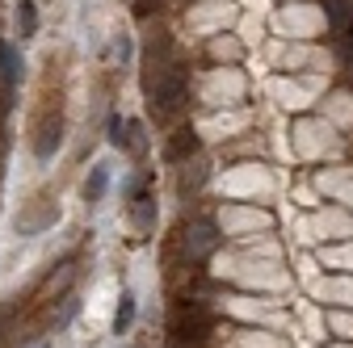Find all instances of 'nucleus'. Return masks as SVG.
I'll return each mask as SVG.
<instances>
[{"label":"nucleus","instance_id":"nucleus-4","mask_svg":"<svg viewBox=\"0 0 353 348\" xmlns=\"http://www.w3.org/2000/svg\"><path fill=\"white\" fill-rule=\"evenodd\" d=\"M214 248H219V235H214L210 223H194V227L185 231V252H190V256H210Z\"/></svg>","mask_w":353,"mask_h":348},{"label":"nucleus","instance_id":"nucleus-12","mask_svg":"<svg viewBox=\"0 0 353 348\" xmlns=\"http://www.w3.org/2000/svg\"><path fill=\"white\" fill-rule=\"evenodd\" d=\"M114 55H118V63L126 67V59H130V38H126V34H118V42H114Z\"/></svg>","mask_w":353,"mask_h":348},{"label":"nucleus","instance_id":"nucleus-10","mask_svg":"<svg viewBox=\"0 0 353 348\" xmlns=\"http://www.w3.org/2000/svg\"><path fill=\"white\" fill-rule=\"evenodd\" d=\"M110 143H114V147H130V126H126L118 113L110 118Z\"/></svg>","mask_w":353,"mask_h":348},{"label":"nucleus","instance_id":"nucleus-6","mask_svg":"<svg viewBox=\"0 0 353 348\" xmlns=\"http://www.w3.org/2000/svg\"><path fill=\"white\" fill-rule=\"evenodd\" d=\"M190 155H198V135L185 126V130H176V135H172V143H168V160H172V164H181V160H190Z\"/></svg>","mask_w":353,"mask_h":348},{"label":"nucleus","instance_id":"nucleus-11","mask_svg":"<svg viewBox=\"0 0 353 348\" xmlns=\"http://www.w3.org/2000/svg\"><path fill=\"white\" fill-rule=\"evenodd\" d=\"M135 219H139L143 231L156 223V202H152V197H135Z\"/></svg>","mask_w":353,"mask_h":348},{"label":"nucleus","instance_id":"nucleus-13","mask_svg":"<svg viewBox=\"0 0 353 348\" xmlns=\"http://www.w3.org/2000/svg\"><path fill=\"white\" fill-rule=\"evenodd\" d=\"M349 38H353V21H349Z\"/></svg>","mask_w":353,"mask_h":348},{"label":"nucleus","instance_id":"nucleus-15","mask_svg":"<svg viewBox=\"0 0 353 348\" xmlns=\"http://www.w3.org/2000/svg\"><path fill=\"white\" fill-rule=\"evenodd\" d=\"M135 348H143V344H135Z\"/></svg>","mask_w":353,"mask_h":348},{"label":"nucleus","instance_id":"nucleus-8","mask_svg":"<svg viewBox=\"0 0 353 348\" xmlns=\"http://www.w3.org/2000/svg\"><path fill=\"white\" fill-rule=\"evenodd\" d=\"M0 80H5V84H9V89H13V84L21 80V67H17V55H13V47H5V42H0Z\"/></svg>","mask_w":353,"mask_h":348},{"label":"nucleus","instance_id":"nucleus-9","mask_svg":"<svg viewBox=\"0 0 353 348\" xmlns=\"http://www.w3.org/2000/svg\"><path fill=\"white\" fill-rule=\"evenodd\" d=\"M17 34L21 38L38 34V9H34V0H21V5H17Z\"/></svg>","mask_w":353,"mask_h":348},{"label":"nucleus","instance_id":"nucleus-3","mask_svg":"<svg viewBox=\"0 0 353 348\" xmlns=\"http://www.w3.org/2000/svg\"><path fill=\"white\" fill-rule=\"evenodd\" d=\"M210 323H214V319L198 307V302H185V311H181V319H176L172 336H176V344H198V340H206Z\"/></svg>","mask_w":353,"mask_h":348},{"label":"nucleus","instance_id":"nucleus-2","mask_svg":"<svg viewBox=\"0 0 353 348\" xmlns=\"http://www.w3.org/2000/svg\"><path fill=\"white\" fill-rule=\"evenodd\" d=\"M181 101H185V76L181 72H160L156 76V89H152V105L160 113H172Z\"/></svg>","mask_w":353,"mask_h":348},{"label":"nucleus","instance_id":"nucleus-7","mask_svg":"<svg viewBox=\"0 0 353 348\" xmlns=\"http://www.w3.org/2000/svg\"><path fill=\"white\" fill-rule=\"evenodd\" d=\"M130 323H135V294L122 290L118 311H114V336H126V331H130Z\"/></svg>","mask_w":353,"mask_h":348},{"label":"nucleus","instance_id":"nucleus-14","mask_svg":"<svg viewBox=\"0 0 353 348\" xmlns=\"http://www.w3.org/2000/svg\"><path fill=\"white\" fill-rule=\"evenodd\" d=\"M38 348H47V344H38Z\"/></svg>","mask_w":353,"mask_h":348},{"label":"nucleus","instance_id":"nucleus-5","mask_svg":"<svg viewBox=\"0 0 353 348\" xmlns=\"http://www.w3.org/2000/svg\"><path fill=\"white\" fill-rule=\"evenodd\" d=\"M105 189H110V164H93V172L84 177V202H88V206L101 202Z\"/></svg>","mask_w":353,"mask_h":348},{"label":"nucleus","instance_id":"nucleus-1","mask_svg":"<svg viewBox=\"0 0 353 348\" xmlns=\"http://www.w3.org/2000/svg\"><path fill=\"white\" fill-rule=\"evenodd\" d=\"M30 147H34L38 160H51V155L63 147V118H59V109H47V113L34 122V139H30Z\"/></svg>","mask_w":353,"mask_h":348}]
</instances>
